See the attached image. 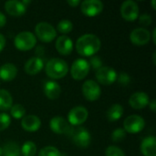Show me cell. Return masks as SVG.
<instances>
[{
  "mask_svg": "<svg viewBox=\"0 0 156 156\" xmlns=\"http://www.w3.org/2000/svg\"><path fill=\"white\" fill-rule=\"evenodd\" d=\"M35 33L37 38L45 43L53 41L57 37V31L54 27L47 22H39L37 24Z\"/></svg>",
  "mask_w": 156,
  "mask_h": 156,
  "instance_id": "277c9868",
  "label": "cell"
},
{
  "mask_svg": "<svg viewBox=\"0 0 156 156\" xmlns=\"http://www.w3.org/2000/svg\"><path fill=\"white\" fill-rule=\"evenodd\" d=\"M13 104V99L11 94L5 90L0 89V111L5 112L10 110Z\"/></svg>",
  "mask_w": 156,
  "mask_h": 156,
  "instance_id": "cb8c5ba5",
  "label": "cell"
},
{
  "mask_svg": "<svg viewBox=\"0 0 156 156\" xmlns=\"http://www.w3.org/2000/svg\"><path fill=\"white\" fill-rule=\"evenodd\" d=\"M67 3H68L71 7H76V6H78L79 5H80L81 2H80V0H68Z\"/></svg>",
  "mask_w": 156,
  "mask_h": 156,
  "instance_id": "8d00e7d4",
  "label": "cell"
},
{
  "mask_svg": "<svg viewBox=\"0 0 156 156\" xmlns=\"http://www.w3.org/2000/svg\"><path fill=\"white\" fill-rule=\"evenodd\" d=\"M125 136H126V132L122 128H117L112 133V140L115 143H119L123 141Z\"/></svg>",
  "mask_w": 156,
  "mask_h": 156,
  "instance_id": "f546056e",
  "label": "cell"
},
{
  "mask_svg": "<svg viewBox=\"0 0 156 156\" xmlns=\"http://www.w3.org/2000/svg\"><path fill=\"white\" fill-rule=\"evenodd\" d=\"M149 107H150V109L152 110V112H155V111H156V101H155V100H153L152 101H150V102H149Z\"/></svg>",
  "mask_w": 156,
  "mask_h": 156,
  "instance_id": "f35d334b",
  "label": "cell"
},
{
  "mask_svg": "<svg viewBox=\"0 0 156 156\" xmlns=\"http://www.w3.org/2000/svg\"><path fill=\"white\" fill-rule=\"evenodd\" d=\"M101 40L94 34H85L80 36L76 42L78 53L84 57L95 55L101 48Z\"/></svg>",
  "mask_w": 156,
  "mask_h": 156,
  "instance_id": "6da1fadb",
  "label": "cell"
},
{
  "mask_svg": "<svg viewBox=\"0 0 156 156\" xmlns=\"http://www.w3.org/2000/svg\"><path fill=\"white\" fill-rule=\"evenodd\" d=\"M152 5H153V8H154V9H156L155 0H153V1H152Z\"/></svg>",
  "mask_w": 156,
  "mask_h": 156,
  "instance_id": "60d3db41",
  "label": "cell"
},
{
  "mask_svg": "<svg viewBox=\"0 0 156 156\" xmlns=\"http://www.w3.org/2000/svg\"><path fill=\"white\" fill-rule=\"evenodd\" d=\"M145 126L144 119L137 114L128 116L123 122V130L128 133H138L144 130Z\"/></svg>",
  "mask_w": 156,
  "mask_h": 156,
  "instance_id": "5b68a950",
  "label": "cell"
},
{
  "mask_svg": "<svg viewBox=\"0 0 156 156\" xmlns=\"http://www.w3.org/2000/svg\"><path fill=\"white\" fill-rule=\"evenodd\" d=\"M89 116L88 110L83 106H76L68 113V120L70 125H80L84 123Z\"/></svg>",
  "mask_w": 156,
  "mask_h": 156,
  "instance_id": "9c48e42d",
  "label": "cell"
},
{
  "mask_svg": "<svg viewBox=\"0 0 156 156\" xmlns=\"http://www.w3.org/2000/svg\"><path fill=\"white\" fill-rule=\"evenodd\" d=\"M96 80L102 85H111L117 80V72L110 67H101L96 71Z\"/></svg>",
  "mask_w": 156,
  "mask_h": 156,
  "instance_id": "8fae6325",
  "label": "cell"
},
{
  "mask_svg": "<svg viewBox=\"0 0 156 156\" xmlns=\"http://www.w3.org/2000/svg\"><path fill=\"white\" fill-rule=\"evenodd\" d=\"M141 152L144 156H156V139L147 136L141 143Z\"/></svg>",
  "mask_w": 156,
  "mask_h": 156,
  "instance_id": "44dd1931",
  "label": "cell"
},
{
  "mask_svg": "<svg viewBox=\"0 0 156 156\" xmlns=\"http://www.w3.org/2000/svg\"><path fill=\"white\" fill-rule=\"evenodd\" d=\"M44 93L50 100H56L61 93V88L58 83L54 80L46 81L44 84Z\"/></svg>",
  "mask_w": 156,
  "mask_h": 156,
  "instance_id": "7402d4cb",
  "label": "cell"
},
{
  "mask_svg": "<svg viewBox=\"0 0 156 156\" xmlns=\"http://www.w3.org/2000/svg\"><path fill=\"white\" fill-rule=\"evenodd\" d=\"M89 64H90V67L91 66L94 69L98 70L99 69H101L102 67V60H101V58L100 57L95 56V57L90 58Z\"/></svg>",
  "mask_w": 156,
  "mask_h": 156,
  "instance_id": "e575fe53",
  "label": "cell"
},
{
  "mask_svg": "<svg viewBox=\"0 0 156 156\" xmlns=\"http://www.w3.org/2000/svg\"><path fill=\"white\" fill-rule=\"evenodd\" d=\"M10 123H11L10 116L5 112L0 113V132L7 129L8 126L10 125Z\"/></svg>",
  "mask_w": 156,
  "mask_h": 156,
  "instance_id": "4dcf8cb0",
  "label": "cell"
},
{
  "mask_svg": "<svg viewBox=\"0 0 156 156\" xmlns=\"http://www.w3.org/2000/svg\"><path fill=\"white\" fill-rule=\"evenodd\" d=\"M56 48L59 54L68 56L73 50V42L68 36H60L56 41Z\"/></svg>",
  "mask_w": 156,
  "mask_h": 156,
  "instance_id": "d6986e66",
  "label": "cell"
},
{
  "mask_svg": "<svg viewBox=\"0 0 156 156\" xmlns=\"http://www.w3.org/2000/svg\"><path fill=\"white\" fill-rule=\"evenodd\" d=\"M57 29L60 33L67 34V33L71 32V30L73 29V24L69 19H63L58 22V24L57 26Z\"/></svg>",
  "mask_w": 156,
  "mask_h": 156,
  "instance_id": "83f0119b",
  "label": "cell"
},
{
  "mask_svg": "<svg viewBox=\"0 0 156 156\" xmlns=\"http://www.w3.org/2000/svg\"><path fill=\"white\" fill-rule=\"evenodd\" d=\"M44 68V61L40 57L30 58L24 66V70L28 75H37Z\"/></svg>",
  "mask_w": 156,
  "mask_h": 156,
  "instance_id": "e0dca14e",
  "label": "cell"
},
{
  "mask_svg": "<svg viewBox=\"0 0 156 156\" xmlns=\"http://www.w3.org/2000/svg\"><path fill=\"white\" fill-rule=\"evenodd\" d=\"M106 156H125L124 152L117 146H109L105 151Z\"/></svg>",
  "mask_w": 156,
  "mask_h": 156,
  "instance_id": "1f68e13d",
  "label": "cell"
},
{
  "mask_svg": "<svg viewBox=\"0 0 156 156\" xmlns=\"http://www.w3.org/2000/svg\"><path fill=\"white\" fill-rule=\"evenodd\" d=\"M149 96L147 93L144 91H137L132 94V96L129 99V104L132 108L135 110H142L145 108L147 105H149Z\"/></svg>",
  "mask_w": 156,
  "mask_h": 156,
  "instance_id": "9a60e30c",
  "label": "cell"
},
{
  "mask_svg": "<svg viewBox=\"0 0 156 156\" xmlns=\"http://www.w3.org/2000/svg\"><path fill=\"white\" fill-rule=\"evenodd\" d=\"M152 21H153V18L149 14L144 13L139 16V23H140V25H142L144 27L150 26L152 24Z\"/></svg>",
  "mask_w": 156,
  "mask_h": 156,
  "instance_id": "836d02e7",
  "label": "cell"
},
{
  "mask_svg": "<svg viewBox=\"0 0 156 156\" xmlns=\"http://www.w3.org/2000/svg\"><path fill=\"white\" fill-rule=\"evenodd\" d=\"M153 59H154V63H155V52L154 53V57H153Z\"/></svg>",
  "mask_w": 156,
  "mask_h": 156,
  "instance_id": "b9f144b4",
  "label": "cell"
},
{
  "mask_svg": "<svg viewBox=\"0 0 156 156\" xmlns=\"http://www.w3.org/2000/svg\"><path fill=\"white\" fill-rule=\"evenodd\" d=\"M80 10L86 16H96L103 10V4L100 0H85L80 3Z\"/></svg>",
  "mask_w": 156,
  "mask_h": 156,
  "instance_id": "30bf717a",
  "label": "cell"
},
{
  "mask_svg": "<svg viewBox=\"0 0 156 156\" xmlns=\"http://www.w3.org/2000/svg\"><path fill=\"white\" fill-rule=\"evenodd\" d=\"M155 36H156V28H154V33H153V39H154V44H156Z\"/></svg>",
  "mask_w": 156,
  "mask_h": 156,
  "instance_id": "ab89813d",
  "label": "cell"
},
{
  "mask_svg": "<svg viewBox=\"0 0 156 156\" xmlns=\"http://www.w3.org/2000/svg\"><path fill=\"white\" fill-rule=\"evenodd\" d=\"M62 154L54 146H46L39 151L38 156H61Z\"/></svg>",
  "mask_w": 156,
  "mask_h": 156,
  "instance_id": "f1b7e54d",
  "label": "cell"
},
{
  "mask_svg": "<svg viewBox=\"0 0 156 156\" xmlns=\"http://www.w3.org/2000/svg\"><path fill=\"white\" fill-rule=\"evenodd\" d=\"M117 80H118V82L121 85L126 86V85H129L130 84V82H131V77L126 72H121L120 75L117 77Z\"/></svg>",
  "mask_w": 156,
  "mask_h": 156,
  "instance_id": "d6a6232c",
  "label": "cell"
},
{
  "mask_svg": "<svg viewBox=\"0 0 156 156\" xmlns=\"http://www.w3.org/2000/svg\"><path fill=\"white\" fill-rule=\"evenodd\" d=\"M20 154L19 145L15 142H7L2 148V156H20Z\"/></svg>",
  "mask_w": 156,
  "mask_h": 156,
  "instance_id": "d4e9b609",
  "label": "cell"
},
{
  "mask_svg": "<svg viewBox=\"0 0 156 156\" xmlns=\"http://www.w3.org/2000/svg\"><path fill=\"white\" fill-rule=\"evenodd\" d=\"M15 47L21 51H27L32 49L37 44L36 36L29 31H23L18 33L14 40Z\"/></svg>",
  "mask_w": 156,
  "mask_h": 156,
  "instance_id": "3957f363",
  "label": "cell"
},
{
  "mask_svg": "<svg viewBox=\"0 0 156 156\" xmlns=\"http://www.w3.org/2000/svg\"><path fill=\"white\" fill-rule=\"evenodd\" d=\"M21 126L28 133H35L40 128L41 120L37 115H27L22 118Z\"/></svg>",
  "mask_w": 156,
  "mask_h": 156,
  "instance_id": "ac0fdd59",
  "label": "cell"
},
{
  "mask_svg": "<svg viewBox=\"0 0 156 156\" xmlns=\"http://www.w3.org/2000/svg\"><path fill=\"white\" fill-rule=\"evenodd\" d=\"M72 141L78 147L87 148L91 142V135L86 128L80 127L76 131H73Z\"/></svg>",
  "mask_w": 156,
  "mask_h": 156,
  "instance_id": "5bb4252c",
  "label": "cell"
},
{
  "mask_svg": "<svg viewBox=\"0 0 156 156\" xmlns=\"http://www.w3.org/2000/svg\"><path fill=\"white\" fill-rule=\"evenodd\" d=\"M20 150L23 156H35L37 154V145L35 143L28 141L22 145V148Z\"/></svg>",
  "mask_w": 156,
  "mask_h": 156,
  "instance_id": "484cf974",
  "label": "cell"
},
{
  "mask_svg": "<svg viewBox=\"0 0 156 156\" xmlns=\"http://www.w3.org/2000/svg\"><path fill=\"white\" fill-rule=\"evenodd\" d=\"M17 75V69L13 63H5L0 67V80L5 82L12 81Z\"/></svg>",
  "mask_w": 156,
  "mask_h": 156,
  "instance_id": "ffe728a7",
  "label": "cell"
},
{
  "mask_svg": "<svg viewBox=\"0 0 156 156\" xmlns=\"http://www.w3.org/2000/svg\"><path fill=\"white\" fill-rule=\"evenodd\" d=\"M90 64L85 58H78L76 59L70 68L71 77L76 80H81L89 74L90 71Z\"/></svg>",
  "mask_w": 156,
  "mask_h": 156,
  "instance_id": "8992f818",
  "label": "cell"
},
{
  "mask_svg": "<svg viewBox=\"0 0 156 156\" xmlns=\"http://www.w3.org/2000/svg\"><path fill=\"white\" fill-rule=\"evenodd\" d=\"M123 112H124V110H123V107L122 105L113 104L107 111L106 116L110 122H116L122 117Z\"/></svg>",
  "mask_w": 156,
  "mask_h": 156,
  "instance_id": "603a6c76",
  "label": "cell"
},
{
  "mask_svg": "<svg viewBox=\"0 0 156 156\" xmlns=\"http://www.w3.org/2000/svg\"><path fill=\"white\" fill-rule=\"evenodd\" d=\"M45 70L46 74L49 78L53 80H58L64 78L67 75L69 71V67L65 60L58 58H54L47 62L45 66Z\"/></svg>",
  "mask_w": 156,
  "mask_h": 156,
  "instance_id": "7a4b0ae2",
  "label": "cell"
},
{
  "mask_svg": "<svg viewBox=\"0 0 156 156\" xmlns=\"http://www.w3.org/2000/svg\"><path fill=\"white\" fill-rule=\"evenodd\" d=\"M10 114L15 119H22L26 114V109L21 104L12 105V107L10 108Z\"/></svg>",
  "mask_w": 156,
  "mask_h": 156,
  "instance_id": "4316f807",
  "label": "cell"
},
{
  "mask_svg": "<svg viewBox=\"0 0 156 156\" xmlns=\"http://www.w3.org/2000/svg\"><path fill=\"white\" fill-rule=\"evenodd\" d=\"M5 9L12 16H21L27 11V6L23 4L22 1L10 0L5 2Z\"/></svg>",
  "mask_w": 156,
  "mask_h": 156,
  "instance_id": "2e32d148",
  "label": "cell"
},
{
  "mask_svg": "<svg viewBox=\"0 0 156 156\" xmlns=\"http://www.w3.org/2000/svg\"><path fill=\"white\" fill-rule=\"evenodd\" d=\"M0 156H2V148L0 147Z\"/></svg>",
  "mask_w": 156,
  "mask_h": 156,
  "instance_id": "7bdbcfd3",
  "label": "cell"
},
{
  "mask_svg": "<svg viewBox=\"0 0 156 156\" xmlns=\"http://www.w3.org/2000/svg\"><path fill=\"white\" fill-rule=\"evenodd\" d=\"M121 15L126 21H134L139 16V6L136 2L127 0L121 6Z\"/></svg>",
  "mask_w": 156,
  "mask_h": 156,
  "instance_id": "7c38bea8",
  "label": "cell"
},
{
  "mask_svg": "<svg viewBox=\"0 0 156 156\" xmlns=\"http://www.w3.org/2000/svg\"><path fill=\"white\" fill-rule=\"evenodd\" d=\"M81 90L85 99L90 101H97L101 97V90L99 84L95 80H86L82 85Z\"/></svg>",
  "mask_w": 156,
  "mask_h": 156,
  "instance_id": "52a82bcc",
  "label": "cell"
},
{
  "mask_svg": "<svg viewBox=\"0 0 156 156\" xmlns=\"http://www.w3.org/2000/svg\"><path fill=\"white\" fill-rule=\"evenodd\" d=\"M130 39L135 46H144L151 39V33L144 27H137L131 32Z\"/></svg>",
  "mask_w": 156,
  "mask_h": 156,
  "instance_id": "4fadbf2b",
  "label": "cell"
},
{
  "mask_svg": "<svg viewBox=\"0 0 156 156\" xmlns=\"http://www.w3.org/2000/svg\"><path fill=\"white\" fill-rule=\"evenodd\" d=\"M5 23H6V17L2 12H0V28L3 27L5 25Z\"/></svg>",
  "mask_w": 156,
  "mask_h": 156,
  "instance_id": "74e56055",
  "label": "cell"
},
{
  "mask_svg": "<svg viewBox=\"0 0 156 156\" xmlns=\"http://www.w3.org/2000/svg\"><path fill=\"white\" fill-rule=\"evenodd\" d=\"M49 127L54 133L70 134L73 132L71 125L61 116H55L49 122Z\"/></svg>",
  "mask_w": 156,
  "mask_h": 156,
  "instance_id": "ba28073f",
  "label": "cell"
},
{
  "mask_svg": "<svg viewBox=\"0 0 156 156\" xmlns=\"http://www.w3.org/2000/svg\"><path fill=\"white\" fill-rule=\"evenodd\" d=\"M5 46V37L3 34L0 33V53L4 49Z\"/></svg>",
  "mask_w": 156,
  "mask_h": 156,
  "instance_id": "d590c367",
  "label": "cell"
}]
</instances>
